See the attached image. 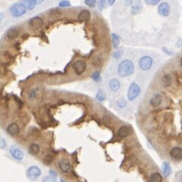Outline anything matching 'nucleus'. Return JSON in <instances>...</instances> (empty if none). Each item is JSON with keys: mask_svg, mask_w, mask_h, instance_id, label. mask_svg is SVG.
Returning a JSON list of instances; mask_svg holds the SVG:
<instances>
[{"mask_svg": "<svg viewBox=\"0 0 182 182\" xmlns=\"http://www.w3.org/2000/svg\"><path fill=\"white\" fill-rule=\"evenodd\" d=\"M130 133V129L129 127L127 125H122L117 131V135L120 138H125V137L128 136L129 134Z\"/></svg>", "mask_w": 182, "mask_h": 182, "instance_id": "4468645a", "label": "nucleus"}, {"mask_svg": "<svg viewBox=\"0 0 182 182\" xmlns=\"http://www.w3.org/2000/svg\"><path fill=\"white\" fill-rule=\"evenodd\" d=\"M121 55H122V51L121 50H116V52L113 53V57L115 58H119V57H120Z\"/></svg>", "mask_w": 182, "mask_h": 182, "instance_id": "473e14b6", "label": "nucleus"}, {"mask_svg": "<svg viewBox=\"0 0 182 182\" xmlns=\"http://www.w3.org/2000/svg\"><path fill=\"white\" fill-rule=\"evenodd\" d=\"M112 42H113V47H114L115 49H116V48L119 46V43H120V39H119V37L116 34L113 33V34H112Z\"/></svg>", "mask_w": 182, "mask_h": 182, "instance_id": "b1692460", "label": "nucleus"}, {"mask_svg": "<svg viewBox=\"0 0 182 182\" xmlns=\"http://www.w3.org/2000/svg\"><path fill=\"white\" fill-rule=\"evenodd\" d=\"M35 95H36V91H34V90H33V91H31L30 92H29V98H34V97H35Z\"/></svg>", "mask_w": 182, "mask_h": 182, "instance_id": "c9c22d12", "label": "nucleus"}, {"mask_svg": "<svg viewBox=\"0 0 182 182\" xmlns=\"http://www.w3.org/2000/svg\"><path fill=\"white\" fill-rule=\"evenodd\" d=\"M131 5H132V12H138L141 7V0H132L131 1Z\"/></svg>", "mask_w": 182, "mask_h": 182, "instance_id": "aec40b11", "label": "nucleus"}, {"mask_svg": "<svg viewBox=\"0 0 182 182\" xmlns=\"http://www.w3.org/2000/svg\"><path fill=\"white\" fill-rule=\"evenodd\" d=\"M70 5L69 1L67 0H62L60 3H59V6L60 7H67V6Z\"/></svg>", "mask_w": 182, "mask_h": 182, "instance_id": "7c9ffc66", "label": "nucleus"}, {"mask_svg": "<svg viewBox=\"0 0 182 182\" xmlns=\"http://www.w3.org/2000/svg\"><path fill=\"white\" fill-rule=\"evenodd\" d=\"M181 68H182V57H181Z\"/></svg>", "mask_w": 182, "mask_h": 182, "instance_id": "ea45409f", "label": "nucleus"}, {"mask_svg": "<svg viewBox=\"0 0 182 182\" xmlns=\"http://www.w3.org/2000/svg\"><path fill=\"white\" fill-rule=\"evenodd\" d=\"M139 67L142 70H148L153 65V59L150 56H144L139 60Z\"/></svg>", "mask_w": 182, "mask_h": 182, "instance_id": "39448f33", "label": "nucleus"}, {"mask_svg": "<svg viewBox=\"0 0 182 182\" xmlns=\"http://www.w3.org/2000/svg\"><path fill=\"white\" fill-rule=\"evenodd\" d=\"M90 12L88 10H82L78 15V19L80 21H86L90 18Z\"/></svg>", "mask_w": 182, "mask_h": 182, "instance_id": "f3484780", "label": "nucleus"}, {"mask_svg": "<svg viewBox=\"0 0 182 182\" xmlns=\"http://www.w3.org/2000/svg\"><path fill=\"white\" fill-rule=\"evenodd\" d=\"M18 35H19V30L16 27L11 28L7 32V36L9 39H15L18 36Z\"/></svg>", "mask_w": 182, "mask_h": 182, "instance_id": "2eb2a0df", "label": "nucleus"}, {"mask_svg": "<svg viewBox=\"0 0 182 182\" xmlns=\"http://www.w3.org/2000/svg\"><path fill=\"white\" fill-rule=\"evenodd\" d=\"M22 2L24 3V5L26 6V9L29 10H32L36 7L38 3H37L36 0H21Z\"/></svg>", "mask_w": 182, "mask_h": 182, "instance_id": "6ab92c4d", "label": "nucleus"}, {"mask_svg": "<svg viewBox=\"0 0 182 182\" xmlns=\"http://www.w3.org/2000/svg\"><path fill=\"white\" fill-rule=\"evenodd\" d=\"M73 67H74V70L77 73L78 75H81L84 73V71L86 69V64L85 61L82 60H77L73 64Z\"/></svg>", "mask_w": 182, "mask_h": 182, "instance_id": "0eeeda50", "label": "nucleus"}, {"mask_svg": "<svg viewBox=\"0 0 182 182\" xmlns=\"http://www.w3.org/2000/svg\"><path fill=\"white\" fill-rule=\"evenodd\" d=\"M96 98H97L98 100L101 101H103L105 100V95H104L103 91H99L97 93Z\"/></svg>", "mask_w": 182, "mask_h": 182, "instance_id": "cd10ccee", "label": "nucleus"}, {"mask_svg": "<svg viewBox=\"0 0 182 182\" xmlns=\"http://www.w3.org/2000/svg\"><path fill=\"white\" fill-rule=\"evenodd\" d=\"M157 11L161 16L168 17L169 15V13H170V6H169V3L164 2L159 5Z\"/></svg>", "mask_w": 182, "mask_h": 182, "instance_id": "1a4fd4ad", "label": "nucleus"}, {"mask_svg": "<svg viewBox=\"0 0 182 182\" xmlns=\"http://www.w3.org/2000/svg\"><path fill=\"white\" fill-rule=\"evenodd\" d=\"M37 1V3H38V4H41L42 2H44V0H36Z\"/></svg>", "mask_w": 182, "mask_h": 182, "instance_id": "58836bf2", "label": "nucleus"}, {"mask_svg": "<svg viewBox=\"0 0 182 182\" xmlns=\"http://www.w3.org/2000/svg\"><path fill=\"white\" fill-rule=\"evenodd\" d=\"M162 169H163V172L166 177H168L169 175H170L171 167H170V165L169 164V163H167V162L163 163V166H162Z\"/></svg>", "mask_w": 182, "mask_h": 182, "instance_id": "412c9836", "label": "nucleus"}, {"mask_svg": "<svg viewBox=\"0 0 182 182\" xmlns=\"http://www.w3.org/2000/svg\"><path fill=\"white\" fill-rule=\"evenodd\" d=\"M0 145H1L2 150H4V149L6 147V145H7V144H6V141H5V140L4 139V138H1V141H0Z\"/></svg>", "mask_w": 182, "mask_h": 182, "instance_id": "2f4dec72", "label": "nucleus"}, {"mask_svg": "<svg viewBox=\"0 0 182 182\" xmlns=\"http://www.w3.org/2000/svg\"><path fill=\"white\" fill-rule=\"evenodd\" d=\"M115 1H116V0H108L109 5H112L115 2Z\"/></svg>", "mask_w": 182, "mask_h": 182, "instance_id": "4c0bfd02", "label": "nucleus"}, {"mask_svg": "<svg viewBox=\"0 0 182 182\" xmlns=\"http://www.w3.org/2000/svg\"><path fill=\"white\" fill-rule=\"evenodd\" d=\"M9 152H10V154L12 155V156L15 160H22L24 158V152L17 146H12L10 150H9Z\"/></svg>", "mask_w": 182, "mask_h": 182, "instance_id": "423d86ee", "label": "nucleus"}, {"mask_svg": "<svg viewBox=\"0 0 182 182\" xmlns=\"http://www.w3.org/2000/svg\"><path fill=\"white\" fill-rule=\"evenodd\" d=\"M29 25L31 29H34V30H38L43 26V21L40 17H34L29 20Z\"/></svg>", "mask_w": 182, "mask_h": 182, "instance_id": "6e6552de", "label": "nucleus"}, {"mask_svg": "<svg viewBox=\"0 0 182 182\" xmlns=\"http://www.w3.org/2000/svg\"><path fill=\"white\" fill-rule=\"evenodd\" d=\"M43 182H56V180H55V178L49 175V176L45 177V178L43 179Z\"/></svg>", "mask_w": 182, "mask_h": 182, "instance_id": "c85d7f7f", "label": "nucleus"}, {"mask_svg": "<svg viewBox=\"0 0 182 182\" xmlns=\"http://www.w3.org/2000/svg\"><path fill=\"white\" fill-rule=\"evenodd\" d=\"M10 12L12 16L18 18V17L22 16L23 15L26 13V7L24 5V3L16 2L12 5V7L10 8Z\"/></svg>", "mask_w": 182, "mask_h": 182, "instance_id": "f03ea898", "label": "nucleus"}, {"mask_svg": "<svg viewBox=\"0 0 182 182\" xmlns=\"http://www.w3.org/2000/svg\"><path fill=\"white\" fill-rule=\"evenodd\" d=\"M41 169L36 166H32L26 170V175L29 181H34L41 175Z\"/></svg>", "mask_w": 182, "mask_h": 182, "instance_id": "7ed1b4c3", "label": "nucleus"}, {"mask_svg": "<svg viewBox=\"0 0 182 182\" xmlns=\"http://www.w3.org/2000/svg\"><path fill=\"white\" fill-rule=\"evenodd\" d=\"M116 106L119 108H125L127 106V102L126 101L124 98H120L116 101Z\"/></svg>", "mask_w": 182, "mask_h": 182, "instance_id": "393cba45", "label": "nucleus"}, {"mask_svg": "<svg viewBox=\"0 0 182 182\" xmlns=\"http://www.w3.org/2000/svg\"><path fill=\"white\" fill-rule=\"evenodd\" d=\"M49 174H50L51 176L54 177V178H55L56 175H57V173H56L55 172H54V171H53V170H50V171H49Z\"/></svg>", "mask_w": 182, "mask_h": 182, "instance_id": "e433bc0d", "label": "nucleus"}, {"mask_svg": "<svg viewBox=\"0 0 182 182\" xmlns=\"http://www.w3.org/2000/svg\"><path fill=\"white\" fill-rule=\"evenodd\" d=\"M53 160V156L52 154H47L46 156L44 157V160H43V163L46 165H49Z\"/></svg>", "mask_w": 182, "mask_h": 182, "instance_id": "a878e982", "label": "nucleus"}, {"mask_svg": "<svg viewBox=\"0 0 182 182\" xmlns=\"http://www.w3.org/2000/svg\"><path fill=\"white\" fill-rule=\"evenodd\" d=\"M105 1L106 0H100V9L102 10L104 9V5H105Z\"/></svg>", "mask_w": 182, "mask_h": 182, "instance_id": "f704fd0d", "label": "nucleus"}, {"mask_svg": "<svg viewBox=\"0 0 182 182\" xmlns=\"http://www.w3.org/2000/svg\"><path fill=\"white\" fill-rule=\"evenodd\" d=\"M92 78L94 81H98L100 79V73L99 72H95L92 75Z\"/></svg>", "mask_w": 182, "mask_h": 182, "instance_id": "72a5a7b5", "label": "nucleus"}, {"mask_svg": "<svg viewBox=\"0 0 182 182\" xmlns=\"http://www.w3.org/2000/svg\"><path fill=\"white\" fill-rule=\"evenodd\" d=\"M135 71V66L131 60H125L121 62L118 67V74L121 77L131 76Z\"/></svg>", "mask_w": 182, "mask_h": 182, "instance_id": "f257e3e1", "label": "nucleus"}, {"mask_svg": "<svg viewBox=\"0 0 182 182\" xmlns=\"http://www.w3.org/2000/svg\"><path fill=\"white\" fill-rule=\"evenodd\" d=\"M160 1L161 0H145V2L149 5H155L158 4Z\"/></svg>", "mask_w": 182, "mask_h": 182, "instance_id": "c756f323", "label": "nucleus"}, {"mask_svg": "<svg viewBox=\"0 0 182 182\" xmlns=\"http://www.w3.org/2000/svg\"><path fill=\"white\" fill-rule=\"evenodd\" d=\"M140 94V87L139 85H137L136 83L133 82L131 84L128 90V93H127V96H128L129 100L133 101Z\"/></svg>", "mask_w": 182, "mask_h": 182, "instance_id": "20e7f679", "label": "nucleus"}, {"mask_svg": "<svg viewBox=\"0 0 182 182\" xmlns=\"http://www.w3.org/2000/svg\"><path fill=\"white\" fill-rule=\"evenodd\" d=\"M169 154L172 160H175V161H181L182 160V148L180 147H174L171 150Z\"/></svg>", "mask_w": 182, "mask_h": 182, "instance_id": "9d476101", "label": "nucleus"}, {"mask_svg": "<svg viewBox=\"0 0 182 182\" xmlns=\"http://www.w3.org/2000/svg\"><path fill=\"white\" fill-rule=\"evenodd\" d=\"M163 178L159 172H154L150 177V182H162Z\"/></svg>", "mask_w": 182, "mask_h": 182, "instance_id": "5701e85b", "label": "nucleus"}, {"mask_svg": "<svg viewBox=\"0 0 182 182\" xmlns=\"http://www.w3.org/2000/svg\"><path fill=\"white\" fill-rule=\"evenodd\" d=\"M7 131L8 133L9 134L12 136H15V135H17L18 133H19L20 129H19V126L17 125L16 123H11L9 126L7 127Z\"/></svg>", "mask_w": 182, "mask_h": 182, "instance_id": "ddd939ff", "label": "nucleus"}, {"mask_svg": "<svg viewBox=\"0 0 182 182\" xmlns=\"http://www.w3.org/2000/svg\"><path fill=\"white\" fill-rule=\"evenodd\" d=\"M162 102H163V97L160 94H156L150 100V105L153 107H159L162 104Z\"/></svg>", "mask_w": 182, "mask_h": 182, "instance_id": "f8f14e48", "label": "nucleus"}, {"mask_svg": "<svg viewBox=\"0 0 182 182\" xmlns=\"http://www.w3.org/2000/svg\"><path fill=\"white\" fill-rule=\"evenodd\" d=\"M85 3L87 5L89 6V7L94 8L95 7L97 1H96V0H85Z\"/></svg>", "mask_w": 182, "mask_h": 182, "instance_id": "bb28decb", "label": "nucleus"}, {"mask_svg": "<svg viewBox=\"0 0 182 182\" xmlns=\"http://www.w3.org/2000/svg\"><path fill=\"white\" fill-rule=\"evenodd\" d=\"M162 82H163V85L164 87H169L172 85V77L170 74H165L162 79Z\"/></svg>", "mask_w": 182, "mask_h": 182, "instance_id": "dca6fc26", "label": "nucleus"}, {"mask_svg": "<svg viewBox=\"0 0 182 182\" xmlns=\"http://www.w3.org/2000/svg\"><path fill=\"white\" fill-rule=\"evenodd\" d=\"M109 86H110V88L112 90V91H116L119 90V87H120V83H119V82L118 79H113L110 81Z\"/></svg>", "mask_w": 182, "mask_h": 182, "instance_id": "a211bd4d", "label": "nucleus"}, {"mask_svg": "<svg viewBox=\"0 0 182 182\" xmlns=\"http://www.w3.org/2000/svg\"><path fill=\"white\" fill-rule=\"evenodd\" d=\"M39 150H40L39 146L36 144H30V146H29V153L33 155H37L39 153Z\"/></svg>", "mask_w": 182, "mask_h": 182, "instance_id": "4be33fe9", "label": "nucleus"}, {"mask_svg": "<svg viewBox=\"0 0 182 182\" xmlns=\"http://www.w3.org/2000/svg\"><path fill=\"white\" fill-rule=\"evenodd\" d=\"M59 168L64 172H68L71 169L70 163L66 159H62L58 163Z\"/></svg>", "mask_w": 182, "mask_h": 182, "instance_id": "9b49d317", "label": "nucleus"}]
</instances>
